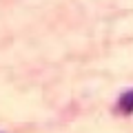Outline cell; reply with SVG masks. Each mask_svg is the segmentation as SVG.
I'll list each match as a JSON object with an SVG mask.
<instances>
[{"label":"cell","mask_w":133,"mask_h":133,"mask_svg":"<svg viewBox=\"0 0 133 133\" xmlns=\"http://www.w3.org/2000/svg\"><path fill=\"white\" fill-rule=\"evenodd\" d=\"M120 109L124 113H133V91L122 93V98H120Z\"/></svg>","instance_id":"obj_1"}]
</instances>
